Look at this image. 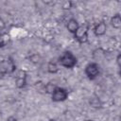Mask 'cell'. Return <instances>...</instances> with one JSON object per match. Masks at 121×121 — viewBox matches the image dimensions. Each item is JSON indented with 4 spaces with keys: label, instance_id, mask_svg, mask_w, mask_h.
Listing matches in <instances>:
<instances>
[{
    "label": "cell",
    "instance_id": "obj_1",
    "mask_svg": "<svg viewBox=\"0 0 121 121\" xmlns=\"http://www.w3.org/2000/svg\"><path fill=\"white\" fill-rule=\"evenodd\" d=\"M59 63L68 69H71L77 64V58L71 51H64L61 56L59 58Z\"/></svg>",
    "mask_w": 121,
    "mask_h": 121
},
{
    "label": "cell",
    "instance_id": "obj_3",
    "mask_svg": "<svg viewBox=\"0 0 121 121\" xmlns=\"http://www.w3.org/2000/svg\"><path fill=\"white\" fill-rule=\"evenodd\" d=\"M88 30L89 26L88 25H82L79 26L78 30L75 32L74 37L79 43H84L88 41Z\"/></svg>",
    "mask_w": 121,
    "mask_h": 121
},
{
    "label": "cell",
    "instance_id": "obj_19",
    "mask_svg": "<svg viewBox=\"0 0 121 121\" xmlns=\"http://www.w3.org/2000/svg\"><path fill=\"white\" fill-rule=\"evenodd\" d=\"M84 121H94V120H92V119H86V120H84Z\"/></svg>",
    "mask_w": 121,
    "mask_h": 121
},
{
    "label": "cell",
    "instance_id": "obj_6",
    "mask_svg": "<svg viewBox=\"0 0 121 121\" xmlns=\"http://www.w3.org/2000/svg\"><path fill=\"white\" fill-rule=\"evenodd\" d=\"M26 77H27V74L25 70L18 71L16 75V81H15V85L18 89H23L26 85Z\"/></svg>",
    "mask_w": 121,
    "mask_h": 121
},
{
    "label": "cell",
    "instance_id": "obj_15",
    "mask_svg": "<svg viewBox=\"0 0 121 121\" xmlns=\"http://www.w3.org/2000/svg\"><path fill=\"white\" fill-rule=\"evenodd\" d=\"M34 87L38 91H44V83L43 81H37V82H35Z\"/></svg>",
    "mask_w": 121,
    "mask_h": 121
},
{
    "label": "cell",
    "instance_id": "obj_9",
    "mask_svg": "<svg viewBox=\"0 0 121 121\" xmlns=\"http://www.w3.org/2000/svg\"><path fill=\"white\" fill-rule=\"evenodd\" d=\"M111 25L113 28L115 29H119L121 27V17H120V14L119 13H116L115 15H113L112 18H111Z\"/></svg>",
    "mask_w": 121,
    "mask_h": 121
},
{
    "label": "cell",
    "instance_id": "obj_17",
    "mask_svg": "<svg viewBox=\"0 0 121 121\" xmlns=\"http://www.w3.org/2000/svg\"><path fill=\"white\" fill-rule=\"evenodd\" d=\"M116 63H117V66L120 68L121 67V55L120 54H118L116 57Z\"/></svg>",
    "mask_w": 121,
    "mask_h": 121
},
{
    "label": "cell",
    "instance_id": "obj_4",
    "mask_svg": "<svg viewBox=\"0 0 121 121\" xmlns=\"http://www.w3.org/2000/svg\"><path fill=\"white\" fill-rule=\"evenodd\" d=\"M99 73H100V68L96 62H90L85 67V75L91 80L96 78Z\"/></svg>",
    "mask_w": 121,
    "mask_h": 121
},
{
    "label": "cell",
    "instance_id": "obj_18",
    "mask_svg": "<svg viewBox=\"0 0 121 121\" xmlns=\"http://www.w3.org/2000/svg\"><path fill=\"white\" fill-rule=\"evenodd\" d=\"M6 121H18V119H17L15 116L11 115V116H9V117L7 118V120H6Z\"/></svg>",
    "mask_w": 121,
    "mask_h": 121
},
{
    "label": "cell",
    "instance_id": "obj_12",
    "mask_svg": "<svg viewBox=\"0 0 121 121\" xmlns=\"http://www.w3.org/2000/svg\"><path fill=\"white\" fill-rule=\"evenodd\" d=\"M58 86L55 84V83H52V82H47L46 84H44V92L46 94H50L52 95L53 92L55 91V89L57 88Z\"/></svg>",
    "mask_w": 121,
    "mask_h": 121
},
{
    "label": "cell",
    "instance_id": "obj_16",
    "mask_svg": "<svg viewBox=\"0 0 121 121\" xmlns=\"http://www.w3.org/2000/svg\"><path fill=\"white\" fill-rule=\"evenodd\" d=\"M72 8V2L71 1H66V2H63L62 4V9H69Z\"/></svg>",
    "mask_w": 121,
    "mask_h": 121
},
{
    "label": "cell",
    "instance_id": "obj_2",
    "mask_svg": "<svg viewBox=\"0 0 121 121\" xmlns=\"http://www.w3.org/2000/svg\"><path fill=\"white\" fill-rule=\"evenodd\" d=\"M15 69H16V65L12 58L9 57L8 59H5L0 61V74L2 75L12 74L15 71Z\"/></svg>",
    "mask_w": 121,
    "mask_h": 121
},
{
    "label": "cell",
    "instance_id": "obj_13",
    "mask_svg": "<svg viewBox=\"0 0 121 121\" xmlns=\"http://www.w3.org/2000/svg\"><path fill=\"white\" fill-rule=\"evenodd\" d=\"M9 36L7 34H0V48L4 47L8 43H9Z\"/></svg>",
    "mask_w": 121,
    "mask_h": 121
},
{
    "label": "cell",
    "instance_id": "obj_11",
    "mask_svg": "<svg viewBox=\"0 0 121 121\" xmlns=\"http://www.w3.org/2000/svg\"><path fill=\"white\" fill-rule=\"evenodd\" d=\"M47 71L50 74H56L59 72V66L55 61H49L47 64Z\"/></svg>",
    "mask_w": 121,
    "mask_h": 121
},
{
    "label": "cell",
    "instance_id": "obj_5",
    "mask_svg": "<svg viewBox=\"0 0 121 121\" xmlns=\"http://www.w3.org/2000/svg\"><path fill=\"white\" fill-rule=\"evenodd\" d=\"M68 98V91L61 87H57L51 95V99L54 102H61Z\"/></svg>",
    "mask_w": 121,
    "mask_h": 121
},
{
    "label": "cell",
    "instance_id": "obj_8",
    "mask_svg": "<svg viewBox=\"0 0 121 121\" xmlns=\"http://www.w3.org/2000/svg\"><path fill=\"white\" fill-rule=\"evenodd\" d=\"M78 26H79V25H78V21H77L75 18L69 19L68 22H67V25H66V27H67L68 31H69L70 33H72V34H75V32L78 30Z\"/></svg>",
    "mask_w": 121,
    "mask_h": 121
},
{
    "label": "cell",
    "instance_id": "obj_10",
    "mask_svg": "<svg viewBox=\"0 0 121 121\" xmlns=\"http://www.w3.org/2000/svg\"><path fill=\"white\" fill-rule=\"evenodd\" d=\"M89 104L92 108L94 109H100L102 107V102L100 101V99L97 96H94L92 98H90L89 100Z\"/></svg>",
    "mask_w": 121,
    "mask_h": 121
},
{
    "label": "cell",
    "instance_id": "obj_7",
    "mask_svg": "<svg viewBox=\"0 0 121 121\" xmlns=\"http://www.w3.org/2000/svg\"><path fill=\"white\" fill-rule=\"evenodd\" d=\"M107 31V25L105 22L101 21L99 23H97L95 27H94V32L95 34V36L99 37V36H103Z\"/></svg>",
    "mask_w": 121,
    "mask_h": 121
},
{
    "label": "cell",
    "instance_id": "obj_14",
    "mask_svg": "<svg viewBox=\"0 0 121 121\" xmlns=\"http://www.w3.org/2000/svg\"><path fill=\"white\" fill-rule=\"evenodd\" d=\"M29 60H30V61L31 62H33V63H38V62H40V60H41V56L39 55V54H32L30 57H29Z\"/></svg>",
    "mask_w": 121,
    "mask_h": 121
},
{
    "label": "cell",
    "instance_id": "obj_20",
    "mask_svg": "<svg viewBox=\"0 0 121 121\" xmlns=\"http://www.w3.org/2000/svg\"><path fill=\"white\" fill-rule=\"evenodd\" d=\"M48 121H55V119H49Z\"/></svg>",
    "mask_w": 121,
    "mask_h": 121
}]
</instances>
